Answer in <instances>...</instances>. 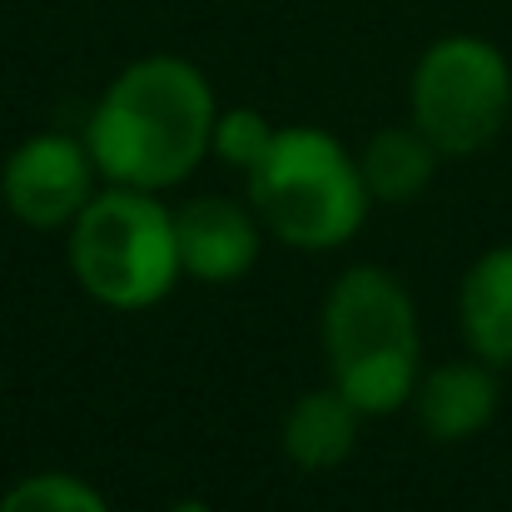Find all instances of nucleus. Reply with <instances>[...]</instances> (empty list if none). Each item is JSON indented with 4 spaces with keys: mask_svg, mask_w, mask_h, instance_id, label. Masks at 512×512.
<instances>
[{
    "mask_svg": "<svg viewBox=\"0 0 512 512\" xmlns=\"http://www.w3.org/2000/svg\"><path fill=\"white\" fill-rule=\"evenodd\" d=\"M219 95L184 55L130 60L90 105L85 145L105 184L170 194L209 160Z\"/></svg>",
    "mask_w": 512,
    "mask_h": 512,
    "instance_id": "f257e3e1",
    "label": "nucleus"
},
{
    "mask_svg": "<svg viewBox=\"0 0 512 512\" xmlns=\"http://www.w3.org/2000/svg\"><path fill=\"white\" fill-rule=\"evenodd\" d=\"M319 339L329 383L368 418L408 408L423 378V324L398 274L383 264H348L324 294Z\"/></svg>",
    "mask_w": 512,
    "mask_h": 512,
    "instance_id": "f03ea898",
    "label": "nucleus"
},
{
    "mask_svg": "<svg viewBox=\"0 0 512 512\" xmlns=\"http://www.w3.org/2000/svg\"><path fill=\"white\" fill-rule=\"evenodd\" d=\"M65 264L85 299L110 314H145L165 304L184 279L174 204L155 189L100 184V194L65 229Z\"/></svg>",
    "mask_w": 512,
    "mask_h": 512,
    "instance_id": "7ed1b4c3",
    "label": "nucleus"
},
{
    "mask_svg": "<svg viewBox=\"0 0 512 512\" xmlns=\"http://www.w3.org/2000/svg\"><path fill=\"white\" fill-rule=\"evenodd\" d=\"M244 189L264 234L304 254L343 249L373 209L358 155L319 125H279L269 155L244 174Z\"/></svg>",
    "mask_w": 512,
    "mask_h": 512,
    "instance_id": "20e7f679",
    "label": "nucleus"
},
{
    "mask_svg": "<svg viewBox=\"0 0 512 512\" xmlns=\"http://www.w3.org/2000/svg\"><path fill=\"white\" fill-rule=\"evenodd\" d=\"M408 120L443 160L483 155L512 120V60L483 35L433 40L408 75Z\"/></svg>",
    "mask_w": 512,
    "mask_h": 512,
    "instance_id": "39448f33",
    "label": "nucleus"
},
{
    "mask_svg": "<svg viewBox=\"0 0 512 512\" xmlns=\"http://www.w3.org/2000/svg\"><path fill=\"white\" fill-rule=\"evenodd\" d=\"M100 170L85 135L40 130L25 135L0 165V204L35 234H65L75 214L100 194Z\"/></svg>",
    "mask_w": 512,
    "mask_h": 512,
    "instance_id": "423d86ee",
    "label": "nucleus"
},
{
    "mask_svg": "<svg viewBox=\"0 0 512 512\" xmlns=\"http://www.w3.org/2000/svg\"><path fill=\"white\" fill-rule=\"evenodd\" d=\"M174 239L184 279L194 284H239L264 249V224L249 199L229 194H194L174 204Z\"/></svg>",
    "mask_w": 512,
    "mask_h": 512,
    "instance_id": "0eeeda50",
    "label": "nucleus"
},
{
    "mask_svg": "<svg viewBox=\"0 0 512 512\" xmlns=\"http://www.w3.org/2000/svg\"><path fill=\"white\" fill-rule=\"evenodd\" d=\"M408 408H413L423 438H433V443H468V438L488 433L498 408H503L498 368L483 363L478 353L438 363V368H423Z\"/></svg>",
    "mask_w": 512,
    "mask_h": 512,
    "instance_id": "6e6552de",
    "label": "nucleus"
},
{
    "mask_svg": "<svg viewBox=\"0 0 512 512\" xmlns=\"http://www.w3.org/2000/svg\"><path fill=\"white\" fill-rule=\"evenodd\" d=\"M363 408L339 393L334 383L324 388H309L289 403L284 423H279V443H284V458L299 468V473H334L353 458L358 448V433H363Z\"/></svg>",
    "mask_w": 512,
    "mask_h": 512,
    "instance_id": "1a4fd4ad",
    "label": "nucleus"
},
{
    "mask_svg": "<svg viewBox=\"0 0 512 512\" xmlns=\"http://www.w3.org/2000/svg\"><path fill=\"white\" fill-rule=\"evenodd\" d=\"M458 329L468 353L512 368V244L483 249L458 284Z\"/></svg>",
    "mask_w": 512,
    "mask_h": 512,
    "instance_id": "9d476101",
    "label": "nucleus"
},
{
    "mask_svg": "<svg viewBox=\"0 0 512 512\" xmlns=\"http://www.w3.org/2000/svg\"><path fill=\"white\" fill-rule=\"evenodd\" d=\"M443 165V155L433 150V140L408 120V125H383L363 140L358 150V170H363V184L373 194V204H408L418 199L433 174Z\"/></svg>",
    "mask_w": 512,
    "mask_h": 512,
    "instance_id": "9b49d317",
    "label": "nucleus"
},
{
    "mask_svg": "<svg viewBox=\"0 0 512 512\" xmlns=\"http://www.w3.org/2000/svg\"><path fill=\"white\" fill-rule=\"evenodd\" d=\"M0 512H110L105 493L75 473H30L0 493Z\"/></svg>",
    "mask_w": 512,
    "mask_h": 512,
    "instance_id": "f8f14e48",
    "label": "nucleus"
},
{
    "mask_svg": "<svg viewBox=\"0 0 512 512\" xmlns=\"http://www.w3.org/2000/svg\"><path fill=\"white\" fill-rule=\"evenodd\" d=\"M274 135H279V125H274L264 110H254V105H229V110H224V105H219L209 155H214L219 165H229V170L249 174L264 155H269Z\"/></svg>",
    "mask_w": 512,
    "mask_h": 512,
    "instance_id": "ddd939ff",
    "label": "nucleus"
},
{
    "mask_svg": "<svg viewBox=\"0 0 512 512\" xmlns=\"http://www.w3.org/2000/svg\"><path fill=\"white\" fill-rule=\"evenodd\" d=\"M170 512H209V508H204V503H174Z\"/></svg>",
    "mask_w": 512,
    "mask_h": 512,
    "instance_id": "4468645a",
    "label": "nucleus"
}]
</instances>
